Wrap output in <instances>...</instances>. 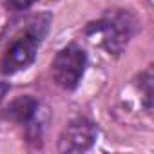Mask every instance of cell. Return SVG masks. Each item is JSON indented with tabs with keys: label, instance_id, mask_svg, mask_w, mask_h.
<instances>
[{
	"label": "cell",
	"instance_id": "1",
	"mask_svg": "<svg viewBox=\"0 0 154 154\" xmlns=\"http://www.w3.org/2000/svg\"><path fill=\"white\" fill-rule=\"evenodd\" d=\"M49 24H51V15L35 17L29 22L26 33L20 35L17 40H13V44L4 53L2 60H0V71L4 74H15L22 69H27L35 62L38 45L47 35Z\"/></svg>",
	"mask_w": 154,
	"mask_h": 154
},
{
	"label": "cell",
	"instance_id": "2",
	"mask_svg": "<svg viewBox=\"0 0 154 154\" xmlns=\"http://www.w3.org/2000/svg\"><path fill=\"white\" fill-rule=\"evenodd\" d=\"M136 33V20L127 11L107 13L98 22L87 26L85 35L109 54H120Z\"/></svg>",
	"mask_w": 154,
	"mask_h": 154
},
{
	"label": "cell",
	"instance_id": "3",
	"mask_svg": "<svg viewBox=\"0 0 154 154\" xmlns=\"http://www.w3.org/2000/svg\"><path fill=\"white\" fill-rule=\"evenodd\" d=\"M85 65H87L85 51L76 44H69L63 49H60L53 60V65H51L53 78L60 87L72 91L78 87L85 72Z\"/></svg>",
	"mask_w": 154,
	"mask_h": 154
},
{
	"label": "cell",
	"instance_id": "4",
	"mask_svg": "<svg viewBox=\"0 0 154 154\" xmlns=\"http://www.w3.org/2000/svg\"><path fill=\"white\" fill-rule=\"evenodd\" d=\"M98 138V127L87 118H76L71 120L60 134L58 150L60 152H84L94 145Z\"/></svg>",
	"mask_w": 154,
	"mask_h": 154
},
{
	"label": "cell",
	"instance_id": "5",
	"mask_svg": "<svg viewBox=\"0 0 154 154\" xmlns=\"http://www.w3.org/2000/svg\"><path fill=\"white\" fill-rule=\"evenodd\" d=\"M38 111V102L33 96H18L17 100H13L4 112V118L17 122V123H29L35 114Z\"/></svg>",
	"mask_w": 154,
	"mask_h": 154
},
{
	"label": "cell",
	"instance_id": "6",
	"mask_svg": "<svg viewBox=\"0 0 154 154\" xmlns=\"http://www.w3.org/2000/svg\"><path fill=\"white\" fill-rule=\"evenodd\" d=\"M35 2H36V0H6L8 8L13 9V11H24L27 8H31Z\"/></svg>",
	"mask_w": 154,
	"mask_h": 154
},
{
	"label": "cell",
	"instance_id": "7",
	"mask_svg": "<svg viewBox=\"0 0 154 154\" xmlns=\"http://www.w3.org/2000/svg\"><path fill=\"white\" fill-rule=\"evenodd\" d=\"M8 93H9V84L8 82H0V105H2V102H4Z\"/></svg>",
	"mask_w": 154,
	"mask_h": 154
}]
</instances>
